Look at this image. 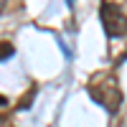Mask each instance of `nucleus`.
I'll list each match as a JSON object with an SVG mask.
<instances>
[{
	"label": "nucleus",
	"instance_id": "f257e3e1",
	"mask_svg": "<svg viewBox=\"0 0 127 127\" xmlns=\"http://www.w3.org/2000/svg\"><path fill=\"white\" fill-rule=\"evenodd\" d=\"M102 26L109 38H122L125 36V8L120 3H102L99 8Z\"/></svg>",
	"mask_w": 127,
	"mask_h": 127
},
{
	"label": "nucleus",
	"instance_id": "f03ea898",
	"mask_svg": "<svg viewBox=\"0 0 127 127\" xmlns=\"http://www.w3.org/2000/svg\"><path fill=\"white\" fill-rule=\"evenodd\" d=\"M13 54H15V46H13V43H8V41H5V43H0V61L10 59Z\"/></svg>",
	"mask_w": 127,
	"mask_h": 127
},
{
	"label": "nucleus",
	"instance_id": "7ed1b4c3",
	"mask_svg": "<svg viewBox=\"0 0 127 127\" xmlns=\"http://www.w3.org/2000/svg\"><path fill=\"white\" fill-rule=\"evenodd\" d=\"M5 8H8V0H0V13H5Z\"/></svg>",
	"mask_w": 127,
	"mask_h": 127
},
{
	"label": "nucleus",
	"instance_id": "20e7f679",
	"mask_svg": "<svg viewBox=\"0 0 127 127\" xmlns=\"http://www.w3.org/2000/svg\"><path fill=\"white\" fill-rule=\"evenodd\" d=\"M0 104H8V99H5V97H0Z\"/></svg>",
	"mask_w": 127,
	"mask_h": 127
}]
</instances>
